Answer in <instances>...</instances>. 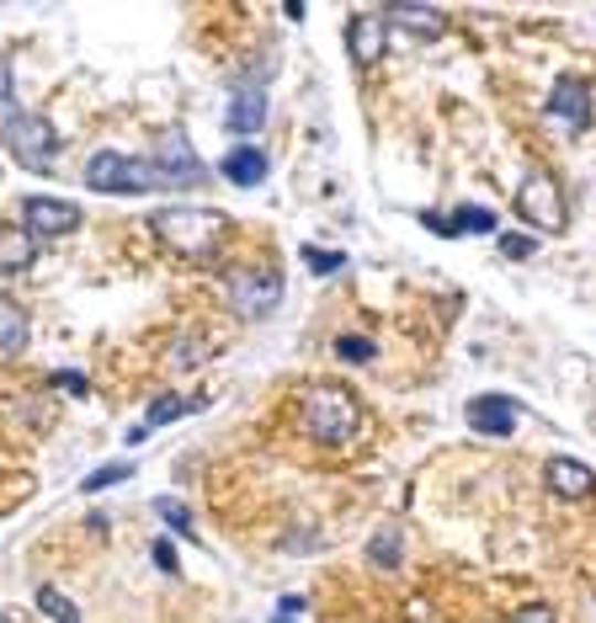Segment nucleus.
Listing matches in <instances>:
<instances>
[{
    "label": "nucleus",
    "instance_id": "8",
    "mask_svg": "<svg viewBox=\"0 0 596 623\" xmlns=\"http://www.w3.org/2000/svg\"><path fill=\"white\" fill-rule=\"evenodd\" d=\"M22 230L38 240H60L81 230V208L70 198H22Z\"/></svg>",
    "mask_w": 596,
    "mask_h": 623
},
{
    "label": "nucleus",
    "instance_id": "6",
    "mask_svg": "<svg viewBox=\"0 0 596 623\" xmlns=\"http://www.w3.org/2000/svg\"><path fill=\"white\" fill-rule=\"evenodd\" d=\"M517 213H528L538 230H565V192L549 171H528L517 187Z\"/></svg>",
    "mask_w": 596,
    "mask_h": 623
},
{
    "label": "nucleus",
    "instance_id": "32",
    "mask_svg": "<svg viewBox=\"0 0 596 623\" xmlns=\"http://www.w3.org/2000/svg\"><path fill=\"white\" fill-rule=\"evenodd\" d=\"M411 623H437V619H432V613H426V602H421V596H416V602H411Z\"/></svg>",
    "mask_w": 596,
    "mask_h": 623
},
{
    "label": "nucleus",
    "instance_id": "19",
    "mask_svg": "<svg viewBox=\"0 0 596 623\" xmlns=\"http://www.w3.org/2000/svg\"><path fill=\"white\" fill-rule=\"evenodd\" d=\"M38 613L49 623H81V608H75L60 587H38Z\"/></svg>",
    "mask_w": 596,
    "mask_h": 623
},
{
    "label": "nucleus",
    "instance_id": "31",
    "mask_svg": "<svg viewBox=\"0 0 596 623\" xmlns=\"http://www.w3.org/2000/svg\"><path fill=\"white\" fill-rule=\"evenodd\" d=\"M145 437H149V426H145V421H139V426H128V432H123V443H128V447H134V443H145Z\"/></svg>",
    "mask_w": 596,
    "mask_h": 623
},
{
    "label": "nucleus",
    "instance_id": "4",
    "mask_svg": "<svg viewBox=\"0 0 596 623\" xmlns=\"http://www.w3.org/2000/svg\"><path fill=\"white\" fill-rule=\"evenodd\" d=\"M86 187L91 192H107V198H145L160 187L149 160H134L123 149H96L86 160Z\"/></svg>",
    "mask_w": 596,
    "mask_h": 623
},
{
    "label": "nucleus",
    "instance_id": "11",
    "mask_svg": "<svg viewBox=\"0 0 596 623\" xmlns=\"http://www.w3.org/2000/svg\"><path fill=\"white\" fill-rule=\"evenodd\" d=\"M549 118L570 128V134H586L592 128V91H586V81H560L549 91Z\"/></svg>",
    "mask_w": 596,
    "mask_h": 623
},
{
    "label": "nucleus",
    "instance_id": "18",
    "mask_svg": "<svg viewBox=\"0 0 596 623\" xmlns=\"http://www.w3.org/2000/svg\"><path fill=\"white\" fill-rule=\"evenodd\" d=\"M496 213L490 208H479V203H469V208H458V219H447V235H496Z\"/></svg>",
    "mask_w": 596,
    "mask_h": 623
},
{
    "label": "nucleus",
    "instance_id": "7",
    "mask_svg": "<svg viewBox=\"0 0 596 623\" xmlns=\"http://www.w3.org/2000/svg\"><path fill=\"white\" fill-rule=\"evenodd\" d=\"M155 177H160V187H203L209 181V171H203V160L192 155V145H187V134H160V145H155Z\"/></svg>",
    "mask_w": 596,
    "mask_h": 623
},
{
    "label": "nucleus",
    "instance_id": "5",
    "mask_svg": "<svg viewBox=\"0 0 596 623\" xmlns=\"http://www.w3.org/2000/svg\"><path fill=\"white\" fill-rule=\"evenodd\" d=\"M224 288H230V309H235L240 320H272L277 315V304H283V277L277 272H262V267H235L224 277Z\"/></svg>",
    "mask_w": 596,
    "mask_h": 623
},
{
    "label": "nucleus",
    "instance_id": "15",
    "mask_svg": "<svg viewBox=\"0 0 596 623\" xmlns=\"http://www.w3.org/2000/svg\"><path fill=\"white\" fill-rule=\"evenodd\" d=\"M219 171H224L230 187H262V181H267V155H262V149H251V145H240V149L224 155V166H219Z\"/></svg>",
    "mask_w": 596,
    "mask_h": 623
},
{
    "label": "nucleus",
    "instance_id": "29",
    "mask_svg": "<svg viewBox=\"0 0 596 623\" xmlns=\"http://www.w3.org/2000/svg\"><path fill=\"white\" fill-rule=\"evenodd\" d=\"M155 564H160L166 576H177V543H171V538H160V543H155Z\"/></svg>",
    "mask_w": 596,
    "mask_h": 623
},
{
    "label": "nucleus",
    "instance_id": "2",
    "mask_svg": "<svg viewBox=\"0 0 596 623\" xmlns=\"http://www.w3.org/2000/svg\"><path fill=\"white\" fill-rule=\"evenodd\" d=\"M358 426H362V411L341 384H315L304 394V432H309L315 443L341 447L358 437Z\"/></svg>",
    "mask_w": 596,
    "mask_h": 623
},
{
    "label": "nucleus",
    "instance_id": "26",
    "mask_svg": "<svg viewBox=\"0 0 596 623\" xmlns=\"http://www.w3.org/2000/svg\"><path fill=\"white\" fill-rule=\"evenodd\" d=\"M533 245H538L533 235H501V251H507L511 262H528V256H533Z\"/></svg>",
    "mask_w": 596,
    "mask_h": 623
},
{
    "label": "nucleus",
    "instance_id": "14",
    "mask_svg": "<svg viewBox=\"0 0 596 623\" xmlns=\"http://www.w3.org/2000/svg\"><path fill=\"white\" fill-rule=\"evenodd\" d=\"M384 28H405V32H416V38H443L447 32V17L443 11H432V6H389L384 11Z\"/></svg>",
    "mask_w": 596,
    "mask_h": 623
},
{
    "label": "nucleus",
    "instance_id": "28",
    "mask_svg": "<svg viewBox=\"0 0 596 623\" xmlns=\"http://www.w3.org/2000/svg\"><path fill=\"white\" fill-rule=\"evenodd\" d=\"M6 107H17V86H11V60L0 54V113Z\"/></svg>",
    "mask_w": 596,
    "mask_h": 623
},
{
    "label": "nucleus",
    "instance_id": "1",
    "mask_svg": "<svg viewBox=\"0 0 596 623\" xmlns=\"http://www.w3.org/2000/svg\"><path fill=\"white\" fill-rule=\"evenodd\" d=\"M149 230L166 240L177 256L209 262L213 251H219V235H224V213H213V208H160L149 219Z\"/></svg>",
    "mask_w": 596,
    "mask_h": 623
},
{
    "label": "nucleus",
    "instance_id": "12",
    "mask_svg": "<svg viewBox=\"0 0 596 623\" xmlns=\"http://www.w3.org/2000/svg\"><path fill=\"white\" fill-rule=\"evenodd\" d=\"M224 123H230V134H240V139L256 134V128L267 123V86H262L256 75H245V81L235 86V96H230V118Z\"/></svg>",
    "mask_w": 596,
    "mask_h": 623
},
{
    "label": "nucleus",
    "instance_id": "25",
    "mask_svg": "<svg viewBox=\"0 0 596 623\" xmlns=\"http://www.w3.org/2000/svg\"><path fill=\"white\" fill-rule=\"evenodd\" d=\"M155 511H160V517H166V522H171L181 538H192V517H187V511H181L171 496H160V501H155Z\"/></svg>",
    "mask_w": 596,
    "mask_h": 623
},
{
    "label": "nucleus",
    "instance_id": "22",
    "mask_svg": "<svg viewBox=\"0 0 596 623\" xmlns=\"http://www.w3.org/2000/svg\"><path fill=\"white\" fill-rule=\"evenodd\" d=\"M304 262L320 272V277H330V272L347 267V256H341V251H326V245H304Z\"/></svg>",
    "mask_w": 596,
    "mask_h": 623
},
{
    "label": "nucleus",
    "instance_id": "27",
    "mask_svg": "<svg viewBox=\"0 0 596 623\" xmlns=\"http://www.w3.org/2000/svg\"><path fill=\"white\" fill-rule=\"evenodd\" d=\"M511 623H554V613H549V602H528L511 613Z\"/></svg>",
    "mask_w": 596,
    "mask_h": 623
},
{
    "label": "nucleus",
    "instance_id": "24",
    "mask_svg": "<svg viewBox=\"0 0 596 623\" xmlns=\"http://www.w3.org/2000/svg\"><path fill=\"white\" fill-rule=\"evenodd\" d=\"M336 352L352 357V362H373V357H379V347H373L368 336H341V341H336Z\"/></svg>",
    "mask_w": 596,
    "mask_h": 623
},
{
    "label": "nucleus",
    "instance_id": "10",
    "mask_svg": "<svg viewBox=\"0 0 596 623\" xmlns=\"http://www.w3.org/2000/svg\"><path fill=\"white\" fill-rule=\"evenodd\" d=\"M347 49H352V64H358V70H373V64L384 60V49H389L384 11H358V17L347 22Z\"/></svg>",
    "mask_w": 596,
    "mask_h": 623
},
{
    "label": "nucleus",
    "instance_id": "13",
    "mask_svg": "<svg viewBox=\"0 0 596 623\" xmlns=\"http://www.w3.org/2000/svg\"><path fill=\"white\" fill-rule=\"evenodd\" d=\"M549 490H554L560 501H586L596 490V475L581 458H549Z\"/></svg>",
    "mask_w": 596,
    "mask_h": 623
},
{
    "label": "nucleus",
    "instance_id": "23",
    "mask_svg": "<svg viewBox=\"0 0 596 623\" xmlns=\"http://www.w3.org/2000/svg\"><path fill=\"white\" fill-rule=\"evenodd\" d=\"M373 564H379V570H394V564H400V534H394V528H384V534L373 538Z\"/></svg>",
    "mask_w": 596,
    "mask_h": 623
},
{
    "label": "nucleus",
    "instance_id": "17",
    "mask_svg": "<svg viewBox=\"0 0 596 623\" xmlns=\"http://www.w3.org/2000/svg\"><path fill=\"white\" fill-rule=\"evenodd\" d=\"M32 256H38V235H28V230L0 235V267H6V272H28Z\"/></svg>",
    "mask_w": 596,
    "mask_h": 623
},
{
    "label": "nucleus",
    "instance_id": "21",
    "mask_svg": "<svg viewBox=\"0 0 596 623\" xmlns=\"http://www.w3.org/2000/svg\"><path fill=\"white\" fill-rule=\"evenodd\" d=\"M128 475H134L128 464H102V469H91V475L81 479V490H86V496H96V490H107V485H123Z\"/></svg>",
    "mask_w": 596,
    "mask_h": 623
},
{
    "label": "nucleus",
    "instance_id": "16",
    "mask_svg": "<svg viewBox=\"0 0 596 623\" xmlns=\"http://www.w3.org/2000/svg\"><path fill=\"white\" fill-rule=\"evenodd\" d=\"M22 347H28V315H22V309H17L11 298L0 294V352L17 357Z\"/></svg>",
    "mask_w": 596,
    "mask_h": 623
},
{
    "label": "nucleus",
    "instance_id": "33",
    "mask_svg": "<svg viewBox=\"0 0 596 623\" xmlns=\"http://www.w3.org/2000/svg\"><path fill=\"white\" fill-rule=\"evenodd\" d=\"M0 623H11V619H0Z\"/></svg>",
    "mask_w": 596,
    "mask_h": 623
},
{
    "label": "nucleus",
    "instance_id": "3",
    "mask_svg": "<svg viewBox=\"0 0 596 623\" xmlns=\"http://www.w3.org/2000/svg\"><path fill=\"white\" fill-rule=\"evenodd\" d=\"M0 139L17 155V166H28V171H54V160H60L54 123L38 118V113H22V107H6L0 113Z\"/></svg>",
    "mask_w": 596,
    "mask_h": 623
},
{
    "label": "nucleus",
    "instance_id": "9",
    "mask_svg": "<svg viewBox=\"0 0 596 623\" xmlns=\"http://www.w3.org/2000/svg\"><path fill=\"white\" fill-rule=\"evenodd\" d=\"M528 421H533V411L522 400H511V394H479V400H469V426L485 432V437H511Z\"/></svg>",
    "mask_w": 596,
    "mask_h": 623
},
{
    "label": "nucleus",
    "instance_id": "20",
    "mask_svg": "<svg viewBox=\"0 0 596 623\" xmlns=\"http://www.w3.org/2000/svg\"><path fill=\"white\" fill-rule=\"evenodd\" d=\"M192 405H198V400H181V394H160V400H155V411L145 415V426L155 432V426H166V421H177V415H187Z\"/></svg>",
    "mask_w": 596,
    "mask_h": 623
},
{
    "label": "nucleus",
    "instance_id": "30",
    "mask_svg": "<svg viewBox=\"0 0 596 623\" xmlns=\"http://www.w3.org/2000/svg\"><path fill=\"white\" fill-rule=\"evenodd\" d=\"M49 384H60L64 394H86V379H81V373H54Z\"/></svg>",
    "mask_w": 596,
    "mask_h": 623
}]
</instances>
